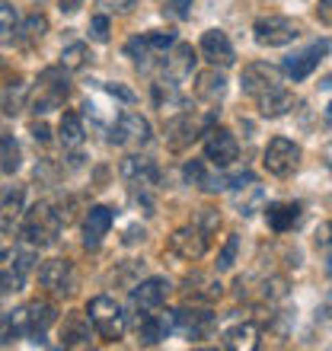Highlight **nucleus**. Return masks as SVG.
<instances>
[{"mask_svg":"<svg viewBox=\"0 0 332 351\" xmlns=\"http://www.w3.org/2000/svg\"><path fill=\"white\" fill-rule=\"evenodd\" d=\"M64 227V217L58 211L55 204L48 202H38L32 211L26 214V221H23V237H26L29 246H51L58 240V233Z\"/></svg>","mask_w":332,"mask_h":351,"instance_id":"1","label":"nucleus"},{"mask_svg":"<svg viewBox=\"0 0 332 351\" xmlns=\"http://www.w3.org/2000/svg\"><path fill=\"white\" fill-rule=\"evenodd\" d=\"M64 71L67 67H48V71H42L36 93H29V109L36 112V115H45V112L58 109L64 102V96H67Z\"/></svg>","mask_w":332,"mask_h":351,"instance_id":"2","label":"nucleus"},{"mask_svg":"<svg viewBox=\"0 0 332 351\" xmlns=\"http://www.w3.org/2000/svg\"><path fill=\"white\" fill-rule=\"evenodd\" d=\"M86 313H90L96 332H99L106 342H115V339L125 332V313H121V306L115 304L109 294L93 297L90 306H86Z\"/></svg>","mask_w":332,"mask_h":351,"instance_id":"3","label":"nucleus"},{"mask_svg":"<svg viewBox=\"0 0 332 351\" xmlns=\"http://www.w3.org/2000/svg\"><path fill=\"white\" fill-rule=\"evenodd\" d=\"M252 32H256V42L262 48H281V45H291L300 36V26L287 16H262L252 26Z\"/></svg>","mask_w":332,"mask_h":351,"instance_id":"4","label":"nucleus"},{"mask_svg":"<svg viewBox=\"0 0 332 351\" xmlns=\"http://www.w3.org/2000/svg\"><path fill=\"white\" fill-rule=\"evenodd\" d=\"M297 163H300V147H297L294 141H287V138L268 141L265 154H262V167H265L272 176L285 179V176H291L297 169Z\"/></svg>","mask_w":332,"mask_h":351,"instance_id":"5","label":"nucleus"},{"mask_svg":"<svg viewBox=\"0 0 332 351\" xmlns=\"http://www.w3.org/2000/svg\"><path fill=\"white\" fill-rule=\"evenodd\" d=\"M154 138V131H150V121L138 112H121L119 121H115V128H112V144H131V147H144L147 141Z\"/></svg>","mask_w":332,"mask_h":351,"instance_id":"6","label":"nucleus"},{"mask_svg":"<svg viewBox=\"0 0 332 351\" xmlns=\"http://www.w3.org/2000/svg\"><path fill=\"white\" fill-rule=\"evenodd\" d=\"M204 157L214 167H230L240 157V144L227 128H208L204 131Z\"/></svg>","mask_w":332,"mask_h":351,"instance_id":"7","label":"nucleus"},{"mask_svg":"<svg viewBox=\"0 0 332 351\" xmlns=\"http://www.w3.org/2000/svg\"><path fill=\"white\" fill-rule=\"evenodd\" d=\"M211 128V115H189V112H182V115H176L169 125H166V138H169V144H173L176 150L189 147L192 141H198V134H204V131Z\"/></svg>","mask_w":332,"mask_h":351,"instance_id":"8","label":"nucleus"},{"mask_svg":"<svg viewBox=\"0 0 332 351\" xmlns=\"http://www.w3.org/2000/svg\"><path fill=\"white\" fill-rule=\"evenodd\" d=\"M121 176H125V182L134 189V195L150 192V189L160 182V169L150 157H125L121 160Z\"/></svg>","mask_w":332,"mask_h":351,"instance_id":"9","label":"nucleus"},{"mask_svg":"<svg viewBox=\"0 0 332 351\" xmlns=\"http://www.w3.org/2000/svg\"><path fill=\"white\" fill-rule=\"evenodd\" d=\"M281 84V74H278V67L265 64V61H252V64L243 67V74H240V86L246 96H262L265 90H272V86Z\"/></svg>","mask_w":332,"mask_h":351,"instance_id":"10","label":"nucleus"},{"mask_svg":"<svg viewBox=\"0 0 332 351\" xmlns=\"http://www.w3.org/2000/svg\"><path fill=\"white\" fill-rule=\"evenodd\" d=\"M38 281L51 294H71L74 291V265L67 259H48L38 268Z\"/></svg>","mask_w":332,"mask_h":351,"instance_id":"11","label":"nucleus"},{"mask_svg":"<svg viewBox=\"0 0 332 351\" xmlns=\"http://www.w3.org/2000/svg\"><path fill=\"white\" fill-rule=\"evenodd\" d=\"M204 250H208V237L202 233V227H179V230L169 237V252L185 262L202 259Z\"/></svg>","mask_w":332,"mask_h":351,"instance_id":"12","label":"nucleus"},{"mask_svg":"<svg viewBox=\"0 0 332 351\" xmlns=\"http://www.w3.org/2000/svg\"><path fill=\"white\" fill-rule=\"evenodd\" d=\"M176 326L182 329L192 342H198V339H208V335L214 332V313L211 310H198V306H182V310H176Z\"/></svg>","mask_w":332,"mask_h":351,"instance_id":"13","label":"nucleus"},{"mask_svg":"<svg viewBox=\"0 0 332 351\" xmlns=\"http://www.w3.org/2000/svg\"><path fill=\"white\" fill-rule=\"evenodd\" d=\"M202 55L208 58L214 67H230L233 61H237V51H233L230 38H227V32H221V29H208L202 36Z\"/></svg>","mask_w":332,"mask_h":351,"instance_id":"14","label":"nucleus"},{"mask_svg":"<svg viewBox=\"0 0 332 351\" xmlns=\"http://www.w3.org/2000/svg\"><path fill=\"white\" fill-rule=\"evenodd\" d=\"M112 221H115L112 208H106V204L90 208V211H86V221H83V246H86V250H96V246L106 240Z\"/></svg>","mask_w":332,"mask_h":351,"instance_id":"15","label":"nucleus"},{"mask_svg":"<svg viewBox=\"0 0 332 351\" xmlns=\"http://www.w3.org/2000/svg\"><path fill=\"white\" fill-rule=\"evenodd\" d=\"M173 329H176V310L173 313H147L138 326V339H141V345L154 348V345H160L163 339H169Z\"/></svg>","mask_w":332,"mask_h":351,"instance_id":"16","label":"nucleus"},{"mask_svg":"<svg viewBox=\"0 0 332 351\" xmlns=\"http://www.w3.org/2000/svg\"><path fill=\"white\" fill-rule=\"evenodd\" d=\"M329 51V42H316V45H310L307 51H300V55H291L285 58V74L291 77V80H307V77L316 71V64H320V58Z\"/></svg>","mask_w":332,"mask_h":351,"instance_id":"17","label":"nucleus"},{"mask_svg":"<svg viewBox=\"0 0 332 351\" xmlns=\"http://www.w3.org/2000/svg\"><path fill=\"white\" fill-rule=\"evenodd\" d=\"M256 106H259V115L281 119V115H287V112L294 109V93L278 84V86H272V90H265L262 96H256Z\"/></svg>","mask_w":332,"mask_h":351,"instance_id":"18","label":"nucleus"},{"mask_svg":"<svg viewBox=\"0 0 332 351\" xmlns=\"http://www.w3.org/2000/svg\"><path fill=\"white\" fill-rule=\"evenodd\" d=\"M169 281L166 278H147V281H141L134 291H131V304L141 306V310H157L163 304L166 297H169Z\"/></svg>","mask_w":332,"mask_h":351,"instance_id":"19","label":"nucleus"},{"mask_svg":"<svg viewBox=\"0 0 332 351\" xmlns=\"http://www.w3.org/2000/svg\"><path fill=\"white\" fill-rule=\"evenodd\" d=\"M233 185H237V192H233V204L240 208L243 217H249V214L262 204V185L256 182V176L252 173H243L240 179H233Z\"/></svg>","mask_w":332,"mask_h":351,"instance_id":"20","label":"nucleus"},{"mask_svg":"<svg viewBox=\"0 0 332 351\" xmlns=\"http://www.w3.org/2000/svg\"><path fill=\"white\" fill-rule=\"evenodd\" d=\"M185 297H192V300H202V304H211L217 297L224 294V285L217 281L214 275H204V271H195V275L185 278Z\"/></svg>","mask_w":332,"mask_h":351,"instance_id":"21","label":"nucleus"},{"mask_svg":"<svg viewBox=\"0 0 332 351\" xmlns=\"http://www.w3.org/2000/svg\"><path fill=\"white\" fill-rule=\"evenodd\" d=\"M265 221L275 233H287L294 230L297 221H300V204L297 202H272L265 208Z\"/></svg>","mask_w":332,"mask_h":351,"instance_id":"22","label":"nucleus"},{"mask_svg":"<svg viewBox=\"0 0 332 351\" xmlns=\"http://www.w3.org/2000/svg\"><path fill=\"white\" fill-rule=\"evenodd\" d=\"M90 316L86 313H67L64 326H61V342L67 348H86L90 345Z\"/></svg>","mask_w":332,"mask_h":351,"instance_id":"23","label":"nucleus"},{"mask_svg":"<svg viewBox=\"0 0 332 351\" xmlns=\"http://www.w3.org/2000/svg\"><path fill=\"white\" fill-rule=\"evenodd\" d=\"M163 71H166V80H185V77H192V71H195V51H192V45H173V51L166 55V64H163Z\"/></svg>","mask_w":332,"mask_h":351,"instance_id":"24","label":"nucleus"},{"mask_svg":"<svg viewBox=\"0 0 332 351\" xmlns=\"http://www.w3.org/2000/svg\"><path fill=\"white\" fill-rule=\"evenodd\" d=\"M58 138H61V144H64L67 150L80 147L83 138H86V131H83L80 115H74V112H67V115H61V125H58Z\"/></svg>","mask_w":332,"mask_h":351,"instance_id":"25","label":"nucleus"},{"mask_svg":"<svg viewBox=\"0 0 332 351\" xmlns=\"http://www.w3.org/2000/svg\"><path fill=\"white\" fill-rule=\"evenodd\" d=\"M195 93H198L204 102H217V99H224V93H227V80H224V74H217V71H204V74L198 77Z\"/></svg>","mask_w":332,"mask_h":351,"instance_id":"26","label":"nucleus"},{"mask_svg":"<svg viewBox=\"0 0 332 351\" xmlns=\"http://www.w3.org/2000/svg\"><path fill=\"white\" fill-rule=\"evenodd\" d=\"M256 326L252 323H243V326H233V329H227L224 332V348H230V351H240V348H256Z\"/></svg>","mask_w":332,"mask_h":351,"instance_id":"27","label":"nucleus"},{"mask_svg":"<svg viewBox=\"0 0 332 351\" xmlns=\"http://www.w3.org/2000/svg\"><path fill=\"white\" fill-rule=\"evenodd\" d=\"M19 211H23V192H19V189H13V192H7V198L0 202V230H3V233L13 230V223H16Z\"/></svg>","mask_w":332,"mask_h":351,"instance_id":"28","label":"nucleus"},{"mask_svg":"<svg viewBox=\"0 0 332 351\" xmlns=\"http://www.w3.org/2000/svg\"><path fill=\"white\" fill-rule=\"evenodd\" d=\"M19 160H23V154H19V144L13 134H0V173L13 176L19 169Z\"/></svg>","mask_w":332,"mask_h":351,"instance_id":"29","label":"nucleus"},{"mask_svg":"<svg viewBox=\"0 0 332 351\" xmlns=\"http://www.w3.org/2000/svg\"><path fill=\"white\" fill-rule=\"evenodd\" d=\"M26 99H29V84L7 86V90L0 93V112H3V115H16V112L26 106Z\"/></svg>","mask_w":332,"mask_h":351,"instance_id":"30","label":"nucleus"},{"mask_svg":"<svg viewBox=\"0 0 332 351\" xmlns=\"http://www.w3.org/2000/svg\"><path fill=\"white\" fill-rule=\"evenodd\" d=\"M45 32H48V19L42 16V13H32V16H26V23L19 26V42H23V45H36Z\"/></svg>","mask_w":332,"mask_h":351,"instance_id":"31","label":"nucleus"},{"mask_svg":"<svg viewBox=\"0 0 332 351\" xmlns=\"http://www.w3.org/2000/svg\"><path fill=\"white\" fill-rule=\"evenodd\" d=\"M125 55H128L138 67H150V58H157V51L150 48L147 36H138V38H131L128 45H125Z\"/></svg>","mask_w":332,"mask_h":351,"instance_id":"32","label":"nucleus"},{"mask_svg":"<svg viewBox=\"0 0 332 351\" xmlns=\"http://www.w3.org/2000/svg\"><path fill=\"white\" fill-rule=\"evenodd\" d=\"M154 102H157V109H179L182 106V96L176 93V84H154Z\"/></svg>","mask_w":332,"mask_h":351,"instance_id":"33","label":"nucleus"},{"mask_svg":"<svg viewBox=\"0 0 332 351\" xmlns=\"http://www.w3.org/2000/svg\"><path fill=\"white\" fill-rule=\"evenodd\" d=\"M86 61H90V48L83 42H74V45H67L61 51V67H67V71H80Z\"/></svg>","mask_w":332,"mask_h":351,"instance_id":"34","label":"nucleus"},{"mask_svg":"<svg viewBox=\"0 0 332 351\" xmlns=\"http://www.w3.org/2000/svg\"><path fill=\"white\" fill-rule=\"evenodd\" d=\"M32 262H36V256H32V252H19L16 265H13V271H10V278H7V287L19 291V287H23V281H26V275L32 271Z\"/></svg>","mask_w":332,"mask_h":351,"instance_id":"35","label":"nucleus"},{"mask_svg":"<svg viewBox=\"0 0 332 351\" xmlns=\"http://www.w3.org/2000/svg\"><path fill=\"white\" fill-rule=\"evenodd\" d=\"M237 252H240V237L230 233L227 243H224V250L217 252V271H230L233 262H237Z\"/></svg>","mask_w":332,"mask_h":351,"instance_id":"36","label":"nucleus"},{"mask_svg":"<svg viewBox=\"0 0 332 351\" xmlns=\"http://www.w3.org/2000/svg\"><path fill=\"white\" fill-rule=\"evenodd\" d=\"M182 176H185V182L189 185H198V189H202L204 179H208V167H204L202 160H189V163L182 167Z\"/></svg>","mask_w":332,"mask_h":351,"instance_id":"37","label":"nucleus"},{"mask_svg":"<svg viewBox=\"0 0 332 351\" xmlns=\"http://www.w3.org/2000/svg\"><path fill=\"white\" fill-rule=\"evenodd\" d=\"M16 10L13 3H0V38H7L10 32H16Z\"/></svg>","mask_w":332,"mask_h":351,"instance_id":"38","label":"nucleus"},{"mask_svg":"<svg viewBox=\"0 0 332 351\" xmlns=\"http://www.w3.org/2000/svg\"><path fill=\"white\" fill-rule=\"evenodd\" d=\"M90 38L93 42H109V13H99V16L90 19Z\"/></svg>","mask_w":332,"mask_h":351,"instance_id":"39","label":"nucleus"},{"mask_svg":"<svg viewBox=\"0 0 332 351\" xmlns=\"http://www.w3.org/2000/svg\"><path fill=\"white\" fill-rule=\"evenodd\" d=\"M147 42H150V48H154L157 55H166V51L176 45V36L173 32H147Z\"/></svg>","mask_w":332,"mask_h":351,"instance_id":"40","label":"nucleus"},{"mask_svg":"<svg viewBox=\"0 0 332 351\" xmlns=\"http://www.w3.org/2000/svg\"><path fill=\"white\" fill-rule=\"evenodd\" d=\"M138 7V0H99V10L102 13H131V10Z\"/></svg>","mask_w":332,"mask_h":351,"instance_id":"41","label":"nucleus"},{"mask_svg":"<svg viewBox=\"0 0 332 351\" xmlns=\"http://www.w3.org/2000/svg\"><path fill=\"white\" fill-rule=\"evenodd\" d=\"M221 227V214L214 211V208H202V233L208 237L211 230H217Z\"/></svg>","mask_w":332,"mask_h":351,"instance_id":"42","label":"nucleus"},{"mask_svg":"<svg viewBox=\"0 0 332 351\" xmlns=\"http://www.w3.org/2000/svg\"><path fill=\"white\" fill-rule=\"evenodd\" d=\"M287 294V287L281 278H272V281H265V297H272V300H281V297Z\"/></svg>","mask_w":332,"mask_h":351,"instance_id":"43","label":"nucleus"},{"mask_svg":"<svg viewBox=\"0 0 332 351\" xmlns=\"http://www.w3.org/2000/svg\"><path fill=\"white\" fill-rule=\"evenodd\" d=\"M166 7L173 10V13H176V16H179V19H185V16H189V13H192V0H169Z\"/></svg>","mask_w":332,"mask_h":351,"instance_id":"44","label":"nucleus"},{"mask_svg":"<svg viewBox=\"0 0 332 351\" xmlns=\"http://www.w3.org/2000/svg\"><path fill=\"white\" fill-rule=\"evenodd\" d=\"M316 16H320V23L332 26V0H320L316 3Z\"/></svg>","mask_w":332,"mask_h":351,"instance_id":"45","label":"nucleus"},{"mask_svg":"<svg viewBox=\"0 0 332 351\" xmlns=\"http://www.w3.org/2000/svg\"><path fill=\"white\" fill-rule=\"evenodd\" d=\"M106 93H112V96H119V99H125V102H134V93L125 90V86H119V84H109Z\"/></svg>","mask_w":332,"mask_h":351,"instance_id":"46","label":"nucleus"},{"mask_svg":"<svg viewBox=\"0 0 332 351\" xmlns=\"http://www.w3.org/2000/svg\"><path fill=\"white\" fill-rule=\"evenodd\" d=\"M48 134H51V131H48L45 121H36V125H32V138H36L38 144H48Z\"/></svg>","mask_w":332,"mask_h":351,"instance_id":"47","label":"nucleus"},{"mask_svg":"<svg viewBox=\"0 0 332 351\" xmlns=\"http://www.w3.org/2000/svg\"><path fill=\"white\" fill-rule=\"evenodd\" d=\"M316 243H323V246H332V221L326 223L320 233H316Z\"/></svg>","mask_w":332,"mask_h":351,"instance_id":"48","label":"nucleus"},{"mask_svg":"<svg viewBox=\"0 0 332 351\" xmlns=\"http://www.w3.org/2000/svg\"><path fill=\"white\" fill-rule=\"evenodd\" d=\"M83 7V0H61V13H77Z\"/></svg>","mask_w":332,"mask_h":351,"instance_id":"49","label":"nucleus"},{"mask_svg":"<svg viewBox=\"0 0 332 351\" xmlns=\"http://www.w3.org/2000/svg\"><path fill=\"white\" fill-rule=\"evenodd\" d=\"M316 319H326V323L332 326V306H323V310H320V316H316Z\"/></svg>","mask_w":332,"mask_h":351,"instance_id":"50","label":"nucleus"},{"mask_svg":"<svg viewBox=\"0 0 332 351\" xmlns=\"http://www.w3.org/2000/svg\"><path fill=\"white\" fill-rule=\"evenodd\" d=\"M7 326H10V319H7V313L0 310V335H3V329H7Z\"/></svg>","mask_w":332,"mask_h":351,"instance_id":"51","label":"nucleus"},{"mask_svg":"<svg viewBox=\"0 0 332 351\" xmlns=\"http://www.w3.org/2000/svg\"><path fill=\"white\" fill-rule=\"evenodd\" d=\"M326 121H329V125H332V102H329V106H326Z\"/></svg>","mask_w":332,"mask_h":351,"instance_id":"52","label":"nucleus"},{"mask_svg":"<svg viewBox=\"0 0 332 351\" xmlns=\"http://www.w3.org/2000/svg\"><path fill=\"white\" fill-rule=\"evenodd\" d=\"M320 86H326V90H332V77H326V80H323V84H320Z\"/></svg>","mask_w":332,"mask_h":351,"instance_id":"53","label":"nucleus"},{"mask_svg":"<svg viewBox=\"0 0 332 351\" xmlns=\"http://www.w3.org/2000/svg\"><path fill=\"white\" fill-rule=\"evenodd\" d=\"M326 271H329V275H332V256H329V262H326Z\"/></svg>","mask_w":332,"mask_h":351,"instance_id":"54","label":"nucleus"}]
</instances>
